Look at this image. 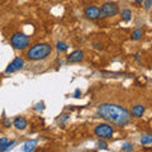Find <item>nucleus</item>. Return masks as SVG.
<instances>
[{"mask_svg": "<svg viewBox=\"0 0 152 152\" xmlns=\"http://www.w3.org/2000/svg\"><path fill=\"white\" fill-rule=\"evenodd\" d=\"M94 133L96 134L99 138L102 140H109L113 137V133H114V129L110 124H107V123H102L95 127L94 129Z\"/></svg>", "mask_w": 152, "mask_h": 152, "instance_id": "4", "label": "nucleus"}, {"mask_svg": "<svg viewBox=\"0 0 152 152\" xmlns=\"http://www.w3.org/2000/svg\"><path fill=\"white\" fill-rule=\"evenodd\" d=\"M13 126L19 131H24L26 128L28 127V122H27V119L24 117H17L15 119H14V122H13Z\"/></svg>", "mask_w": 152, "mask_h": 152, "instance_id": "9", "label": "nucleus"}, {"mask_svg": "<svg viewBox=\"0 0 152 152\" xmlns=\"http://www.w3.org/2000/svg\"><path fill=\"white\" fill-rule=\"evenodd\" d=\"M36 146H37V141H28V142H26L24 145H23V148H22V151H24V152H29V151H34V148H36Z\"/></svg>", "mask_w": 152, "mask_h": 152, "instance_id": "11", "label": "nucleus"}, {"mask_svg": "<svg viewBox=\"0 0 152 152\" xmlns=\"http://www.w3.org/2000/svg\"><path fill=\"white\" fill-rule=\"evenodd\" d=\"M136 61H137V62H140V55L138 53L136 55Z\"/></svg>", "mask_w": 152, "mask_h": 152, "instance_id": "26", "label": "nucleus"}, {"mask_svg": "<svg viewBox=\"0 0 152 152\" xmlns=\"http://www.w3.org/2000/svg\"><path fill=\"white\" fill-rule=\"evenodd\" d=\"M142 34H143V32H142V29H140V28H137V29L133 31L132 36H131L132 41H140L141 38H142Z\"/></svg>", "mask_w": 152, "mask_h": 152, "instance_id": "12", "label": "nucleus"}, {"mask_svg": "<svg viewBox=\"0 0 152 152\" xmlns=\"http://www.w3.org/2000/svg\"><path fill=\"white\" fill-rule=\"evenodd\" d=\"M98 115L112 124L126 126L131 122V114L126 108L115 105V104H100L96 109Z\"/></svg>", "mask_w": 152, "mask_h": 152, "instance_id": "1", "label": "nucleus"}, {"mask_svg": "<svg viewBox=\"0 0 152 152\" xmlns=\"http://www.w3.org/2000/svg\"><path fill=\"white\" fill-rule=\"evenodd\" d=\"M131 18H132V12L129 10V9H123L122 10V19L124 22H129L131 20Z\"/></svg>", "mask_w": 152, "mask_h": 152, "instance_id": "13", "label": "nucleus"}, {"mask_svg": "<svg viewBox=\"0 0 152 152\" xmlns=\"http://www.w3.org/2000/svg\"><path fill=\"white\" fill-rule=\"evenodd\" d=\"M141 143L142 145H151L152 143V136L151 134H146V136H142L141 138Z\"/></svg>", "mask_w": 152, "mask_h": 152, "instance_id": "15", "label": "nucleus"}, {"mask_svg": "<svg viewBox=\"0 0 152 152\" xmlns=\"http://www.w3.org/2000/svg\"><path fill=\"white\" fill-rule=\"evenodd\" d=\"M8 141H9V140L7 138V137H1V138H0V152H3L4 146L8 143Z\"/></svg>", "mask_w": 152, "mask_h": 152, "instance_id": "18", "label": "nucleus"}, {"mask_svg": "<svg viewBox=\"0 0 152 152\" xmlns=\"http://www.w3.org/2000/svg\"><path fill=\"white\" fill-rule=\"evenodd\" d=\"M4 126H5V127H10V123H9V121L8 119H4Z\"/></svg>", "mask_w": 152, "mask_h": 152, "instance_id": "24", "label": "nucleus"}, {"mask_svg": "<svg viewBox=\"0 0 152 152\" xmlns=\"http://www.w3.org/2000/svg\"><path fill=\"white\" fill-rule=\"evenodd\" d=\"M56 48L58 52H65V51H67L69 50V46L65 43V42H57V45H56Z\"/></svg>", "mask_w": 152, "mask_h": 152, "instance_id": "14", "label": "nucleus"}, {"mask_svg": "<svg viewBox=\"0 0 152 152\" xmlns=\"http://www.w3.org/2000/svg\"><path fill=\"white\" fill-rule=\"evenodd\" d=\"M98 148L99 150H108V145L100 138V140L98 141Z\"/></svg>", "mask_w": 152, "mask_h": 152, "instance_id": "16", "label": "nucleus"}, {"mask_svg": "<svg viewBox=\"0 0 152 152\" xmlns=\"http://www.w3.org/2000/svg\"><path fill=\"white\" fill-rule=\"evenodd\" d=\"M134 1L138 3V4H142V3H143V0H134Z\"/></svg>", "mask_w": 152, "mask_h": 152, "instance_id": "27", "label": "nucleus"}, {"mask_svg": "<svg viewBox=\"0 0 152 152\" xmlns=\"http://www.w3.org/2000/svg\"><path fill=\"white\" fill-rule=\"evenodd\" d=\"M85 15H86L88 19H90V20H95V19H99L102 17L100 14V9L94 7V5H90L86 9H85Z\"/></svg>", "mask_w": 152, "mask_h": 152, "instance_id": "7", "label": "nucleus"}, {"mask_svg": "<svg viewBox=\"0 0 152 152\" xmlns=\"http://www.w3.org/2000/svg\"><path fill=\"white\" fill-rule=\"evenodd\" d=\"M52 52V46L48 43H37L27 51V58L31 61H41L48 57Z\"/></svg>", "mask_w": 152, "mask_h": 152, "instance_id": "2", "label": "nucleus"}, {"mask_svg": "<svg viewBox=\"0 0 152 152\" xmlns=\"http://www.w3.org/2000/svg\"><path fill=\"white\" fill-rule=\"evenodd\" d=\"M14 145H15V142H14V141H10V142L8 141V143H7L5 146H4V148H3V152H4V151H8V150H10V148H12V147H13Z\"/></svg>", "mask_w": 152, "mask_h": 152, "instance_id": "20", "label": "nucleus"}, {"mask_svg": "<svg viewBox=\"0 0 152 152\" xmlns=\"http://www.w3.org/2000/svg\"><path fill=\"white\" fill-rule=\"evenodd\" d=\"M69 117H70V114H65V115H62V119H60V122H61V123L66 122V121L69 119Z\"/></svg>", "mask_w": 152, "mask_h": 152, "instance_id": "22", "label": "nucleus"}, {"mask_svg": "<svg viewBox=\"0 0 152 152\" xmlns=\"http://www.w3.org/2000/svg\"><path fill=\"white\" fill-rule=\"evenodd\" d=\"M80 94H81V90H80V89H76L74 96H75V98H80Z\"/></svg>", "mask_w": 152, "mask_h": 152, "instance_id": "23", "label": "nucleus"}, {"mask_svg": "<svg viewBox=\"0 0 152 152\" xmlns=\"http://www.w3.org/2000/svg\"><path fill=\"white\" fill-rule=\"evenodd\" d=\"M83 60H84V52L80 50L71 52L67 56V62H70V64H77V62H81Z\"/></svg>", "mask_w": 152, "mask_h": 152, "instance_id": "8", "label": "nucleus"}, {"mask_svg": "<svg viewBox=\"0 0 152 152\" xmlns=\"http://www.w3.org/2000/svg\"><path fill=\"white\" fill-rule=\"evenodd\" d=\"M143 1H145V9H146V10H150V9H151V5H152V0H143Z\"/></svg>", "mask_w": 152, "mask_h": 152, "instance_id": "21", "label": "nucleus"}, {"mask_svg": "<svg viewBox=\"0 0 152 152\" xmlns=\"http://www.w3.org/2000/svg\"><path fill=\"white\" fill-rule=\"evenodd\" d=\"M119 13L117 3H105L100 9V14L104 17H115Z\"/></svg>", "mask_w": 152, "mask_h": 152, "instance_id": "5", "label": "nucleus"}, {"mask_svg": "<svg viewBox=\"0 0 152 152\" xmlns=\"http://www.w3.org/2000/svg\"><path fill=\"white\" fill-rule=\"evenodd\" d=\"M143 113H145V105L138 104V105H134L132 108V115L134 118H141L143 115Z\"/></svg>", "mask_w": 152, "mask_h": 152, "instance_id": "10", "label": "nucleus"}, {"mask_svg": "<svg viewBox=\"0 0 152 152\" xmlns=\"http://www.w3.org/2000/svg\"><path fill=\"white\" fill-rule=\"evenodd\" d=\"M94 47H95V48H98V50H102L103 48V46H100L99 43H94Z\"/></svg>", "mask_w": 152, "mask_h": 152, "instance_id": "25", "label": "nucleus"}, {"mask_svg": "<svg viewBox=\"0 0 152 152\" xmlns=\"http://www.w3.org/2000/svg\"><path fill=\"white\" fill-rule=\"evenodd\" d=\"M122 151H133L132 143H123L122 145Z\"/></svg>", "mask_w": 152, "mask_h": 152, "instance_id": "19", "label": "nucleus"}, {"mask_svg": "<svg viewBox=\"0 0 152 152\" xmlns=\"http://www.w3.org/2000/svg\"><path fill=\"white\" fill-rule=\"evenodd\" d=\"M24 65H26V62L22 57H15L5 69V74H13V72H17V71H20L24 67Z\"/></svg>", "mask_w": 152, "mask_h": 152, "instance_id": "6", "label": "nucleus"}, {"mask_svg": "<svg viewBox=\"0 0 152 152\" xmlns=\"http://www.w3.org/2000/svg\"><path fill=\"white\" fill-rule=\"evenodd\" d=\"M29 37L26 36L24 33H14L10 37V45L13 46V48L15 50H26L29 46Z\"/></svg>", "mask_w": 152, "mask_h": 152, "instance_id": "3", "label": "nucleus"}, {"mask_svg": "<svg viewBox=\"0 0 152 152\" xmlns=\"http://www.w3.org/2000/svg\"><path fill=\"white\" fill-rule=\"evenodd\" d=\"M34 110H37V112H42V110H45V103H43V102L37 103L36 105H34Z\"/></svg>", "mask_w": 152, "mask_h": 152, "instance_id": "17", "label": "nucleus"}]
</instances>
